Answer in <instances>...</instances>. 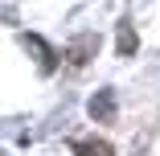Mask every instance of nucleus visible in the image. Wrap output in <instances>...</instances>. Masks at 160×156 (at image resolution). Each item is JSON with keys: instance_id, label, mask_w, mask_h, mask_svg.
<instances>
[{"instance_id": "obj_1", "label": "nucleus", "mask_w": 160, "mask_h": 156, "mask_svg": "<svg viewBox=\"0 0 160 156\" xmlns=\"http://www.w3.org/2000/svg\"><path fill=\"white\" fill-rule=\"evenodd\" d=\"M74 152H78V156H111V144H103V140H86V144H78Z\"/></svg>"}]
</instances>
